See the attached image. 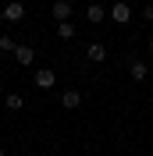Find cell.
Masks as SVG:
<instances>
[{
  "label": "cell",
  "instance_id": "9",
  "mask_svg": "<svg viewBox=\"0 0 153 156\" xmlns=\"http://www.w3.org/2000/svg\"><path fill=\"white\" fill-rule=\"evenodd\" d=\"M128 75H132V78H135V82H143V78H146V75H150V68H146L143 60H132V64H128Z\"/></svg>",
  "mask_w": 153,
  "mask_h": 156
},
{
  "label": "cell",
  "instance_id": "2",
  "mask_svg": "<svg viewBox=\"0 0 153 156\" xmlns=\"http://www.w3.org/2000/svg\"><path fill=\"white\" fill-rule=\"evenodd\" d=\"M107 14H110V18L118 21V25H125V21H132V7H128L125 0H114V4L107 7Z\"/></svg>",
  "mask_w": 153,
  "mask_h": 156
},
{
  "label": "cell",
  "instance_id": "14",
  "mask_svg": "<svg viewBox=\"0 0 153 156\" xmlns=\"http://www.w3.org/2000/svg\"><path fill=\"white\" fill-rule=\"evenodd\" d=\"M146 46H150V53H153V36H150V43H146Z\"/></svg>",
  "mask_w": 153,
  "mask_h": 156
},
{
  "label": "cell",
  "instance_id": "15",
  "mask_svg": "<svg viewBox=\"0 0 153 156\" xmlns=\"http://www.w3.org/2000/svg\"><path fill=\"white\" fill-rule=\"evenodd\" d=\"M0 96H7V92H4V85H0Z\"/></svg>",
  "mask_w": 153,
  "mask_h": 156
},
{
  "label": "cell",
  "instance_id": "6",
  "mask_svg": "<svg viewBox=\"0 0 153 156\" xmlns=\"http://www.w3.org/2000/svg\"><path fill=\"white\" fill-rule=\"evenodd\" d=\"M71 18V0H54V21H68Z\"/></svg>",
  "mask_w": 153,
  "mask_h": 156
},
{
  "label": "cell",
  "instance_id": "1",
  "mask_svg": "<svg viewBox=\"0 0 153 156\" xmlns=\"http://www.w3.org/2000/svg\"><path fill=\"white\" fill-rule=\"evenodd\" d=\"M0 18L11 21V25H14V21H21V18H25V4H21V0H7V4H4V11H0Z\"/></svg>",
  "mask_w": 153,
  "mask_h": 156
},
{
  "label": "cell",
  "instance_id": "11",
  "mask_svg": "<svg viewBox=\"0 0 153 156\" xmlns=\"http://www.w3.org/2000/svg\"><path fill=\"white\" fill-rule=\"evenodd\" d=\"M18 50V39L14 36H0V53H14Z\"/></svg>",
  "mask_w": 153,
  "mask_h": 156
},
{
  "label": "cell",
  "instance_id": "16",
  "mask_svg": "<svg viewBox=\"0 0 153 156\" xmlns=\"http://www.w3.org/2000/svg\"><path fill=\"white\" fill-rule=\"evenodd\" d=\"M107 4H114V0H107Z\"/></svg>",
  "mask_w": 153,
  "mask_h": 156
},
{
  "label": "cell",
  "instance_id": "7",
  "mask_svg": "<svg viewBox=\"0 0 153 156\" xmlns=\"http://www.w3.org/2000/svg\"><path fill=\"white\" fill-rule=\"evenodd\" d=\"M86 57L93 60V64H103V60H107V46H103V43H89V46H86Z\"/></svg>",
  "mask_w": 153,
  "mask_h": 156
},
{
  "label": "cell",
  "instance_id": "12",
  "mask_svg": "<svg viewBox=\"0 0 153 156\" xmlns=\"http://www.w3.org/2000/svg\"><path fill=\"white\" fill-rule=\"evenodd\" d=\"M57 39H75V25L71 21H61L57 25Z\"/></svg>",
  "mask_w": 153,
  "mask_h": 156
},
{
  "label": "cell",
  "instance_id": "4",
  "mask_svg": "<svg viewBox=\"0 0 153 156\" xmlns=\"http://www.w3.org/2000/svg\"><path fill=\"white\" fill-rule=\"evenodd\" d=\"M61 107L64 110H78L82 107V92H78V89H64V92H61Z\"/></svg>",
  "mask_w": 153,
  "mask_h": 156
},
{
  "label": "cell",
  "instance_id": "8",
  "mask_svg": "<svg viewBox=\"0 0 153 156\" xmlns=\"http://www.w3.org/2000/svg\"><path fill=\"white\" fill-rule=\"evenodd\" d=\"M103 18H107V7H103V4H89V7H86V21H93V25H100Z\"/></svg>",
  "mask_w": 153,
  "mask_h": 156
},
{
  "label": "cell",
  "instance_id": "3",
  "mask_svg": "<svg viewBox=\"0 0 153 156\" xmlns=\"http://www.w3.org/2000/svg\"><path fill=\"white\" fill-rule=\"evenodd\" d=\"M14 60H18L21 68H32V60H36V50H32L29 43H18V50H14Z\"/></svg>",
  "mask_w": 153,
  "mask_h": 156
},
{
  "label": "cell",
  "instance_id": "17",
  "mask_svg": "<svg viewBox=\"0 0 153 156\" xmlns=\"http://www.w3.org/2000/svg\"><path fill=\"white\" fill-rule=\"evenodd\" d=\"M0 156H4V149H0Z\"/></svg>",
  "mask_w": 153,
  "mask_h": 156
},
{
  "label": "cell",
  "instance_id": "10",
  "mask_svg": "<svg viewBox=\"0 0 153 156\" xmlns=\"http://www.w3.org/2000/svg\"><path fill=\"white\" fill-rule=\"evenodd\" d=\"M4 103H7V110H21V107H25V96H21V92H7Z\"/></svg>",
  "mask_w": 153,
  "mask_h": 156
},
{
  "label": "cell",
  "instance_id": "5",
  "mask_svg": "<svg viewBox=\"0 0 153 156\" xmlns=\"http://www.w3.org/2000/svg\"><path fill=\"white\" fill-rule=\"evenodd\" d=\"M36 85L39 89H54V85H57V71H54V68H39L36 71Z\"/></svg>",
  "mask_w": 153,
  "mask_h": 156
},
{
  "label": "cell",
  "instance_id": "13",
  "mask_svg": "<svg viewBox=\"0 0 153 156\" xmlns=\"http://www.w3.org/2000/svg\"><path fill=\"white\" fill-rule=\"evenodd\" d=\"M143 18H146V21H153V4H146V7H143Z\"/></svg>",
  "mask_w": 153,
  "mask_h": 156
}]
</instances>
